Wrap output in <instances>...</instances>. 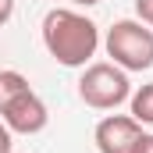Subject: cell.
I'll return each instance as SVG.
<instances>
[{"mask_svg": "<svg viewBox=\"0 0 153 153\" xmlns=\"http://www.w3.org/2000/svg\"><path fill=\"white\" fill-rule=\"evenodd\" d=\"M43 46L46 53L64 64V68H85L93 61V53L100 50V29L68 7H53L43 18Z\"/></svg>", "mask_w": 153, "mask_h": 153, "instance_id": "cell-1", "label": "cell"}, {"mask_svg": "<svg viewBox=\"0 0 153 153\" xmlns=\"http://www.w3.org/2000/svg\"><path fill=\"white\" fill-rule=\"evenodd\" d=\"M0 117L18 135H36L46 128L50 111L29 85L22 71H0Z\"/></svg>", "mask_w": 153, "mask_h": 153, "instance_id": "cell-2", "label": "cell"}, {"mask_svg": "<svg viewBox=\"0 0 153 153\" xmlns=\"http://www.w3.org/2000/svg\"><path fill=\"white\" fill-rule=\"evenodd\" d=\"M107 57L121 71H146L153 68V29L135 22V18H121L107 29L103 36Z\"/></svg>", "mask_w": 153, "mask_h": 153, "instance_id": "cell-3", "label": "cell"}, {"mask_svg": "<svg viewBox=\"0 0 153 153\" xmlns=\"http://www.w3.org/2000/svg\"><path fill=\"white\" fill-rule=\"evenodd\" d=\"M78 96L85 107L93 111H114L132 96V82L128 71H121L117 64H85V71L78 78Z\"/></svg>", "mask_w": 153, "mask_h": 153, "instance_id": "cell-4", "label": "cell"}, {"mask_svg": "<svg viewBox=\"0 0 153 153\" xmlns=\"http://www.w3.org/2000/svg\"><path fill=\"white\" fill-rule=\"evenodd\" d=\"M143 135V125L135 121L132 114H107L96 132H93V143L100 153H132L135 143Z\"/></svg>", "mask_w": 153, "mask_h": 153, "instance_id": "cell-5", "label": "cell"}, {"mask_svg": "<svg viewBox=\"0 0 153 153\" xmlns=\"http://www.w3.org/2000/svg\"><path fill=\"white\" fill-rule=\"evenodd\" d=\"M128 100H132V117L139 125H153V82L150 85H139Z\"/></svg>", "mask_w": 153, "mask_h": 153, "instance_id": "cell-6", "label": "cell"}, {"mask_svg": "<svg viewBox=\"0 0 153 153\" xmlns=\"http://www.w3.org/2000/svg\"><path fill=\"white\" fill-rule=\"evenodd\" d=\"M135 14L143 25H153V0H135Z\"/></svg>", "mask_w": 153, "mask_h": 153, "instance_id": "cell-7", "label": "cell"}, {"mask_svg": "<svg viewBox=\"0 0 153 153\" xmlns=\"http://www.w3.org/2000/svg\"><path fill=\"white\" fill-rule=\"evenodd\" d=\"M132 153H153V135H150V132L139 135V143H135V150H132Z\"/></svg>", "mask_w": 153, "mask_h": 153, "instance_id": "cell-8", "label": "cell"}, {"mask_svg": "<svg viewBox=\"0 0 153 153\" xmlns=\"http://www.w3.org/2000/svg\"><path fill=\"white\" fill-rule=\"evenodd\" d=\"M0 153H14L11 150V128H7L4 121H0Z\"/></svg>", "mask_w": 153, "mask_h": 153, "instance_id": "cell-9", "label": "cell"}, {"mask_svg": "<svg viewBox=\"0 0 153 153\" xmlns=\"http://www.w3.org/2000/svg\"><path fill=\"white\" fill-rule=\"evenodd\" d=\"M14 14V0H0V25H7Z\"/></svg>", "mask_w": 153, "mask_h": 153, "instance_id": "cell-10", "label": "cell"}, {"mask_svg": "<svg viewBox=\"0 0 153 153\" xmlns=\"http://www.w3.org/2000/svg\"><path fill=\"white\" fill-rule=\"evenodd\" d=\"M71 4H78V7H96V4H103V0H71Z\"/></svg>", "mask_w": 153, "mask_h": 153, "instance_id": "cell-11", "label": "cell"}]
</instances>
